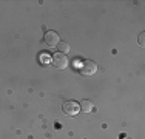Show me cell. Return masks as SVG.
Listing matches in <instances>:
<instances>
[{
    "instance_id": "277c9868",
    "label": "cell",
    "mask_w": 145,
    "mask_h": 139,
    "mask_svg": "<svg viewBox=\"0 0 145 139\" xmlns=\"http://www.w3.org/2000/svg\"><path fill=\"white\" fill-rule=\"evenodd\" d=\"M43 40L50 48H53V47H57V43L60 42V37H59V34L56 33V31H46Z\"/></svg>"
},
{
    "instance_id": "8992f818",
    "label": "cell",
    "mask_w": 145,
    "mask_h": 139,
    "mask_svg": "<svg viewBox=\"0 0 145 139\" xmlns=\"http://www.w3.org/2000/svg\"><path fill=\"white\" fill-rule=\"evenodd\" d=\"M57 50H59V53L67 54V53H70V45H68L67 42H59V43H57Z\"/></svg>"
},
{
    "instance_id": "52a82bcc",
    "label": "cell",
    "mask_w": 145,
    "mask_h": 139,
    "mask_svg": "<svg viewBox=\"0 0 145 139\" xmlns=\"http://www.w3.org/2000/svg\"><path fill=\"white\" fill-rule=\"evenodd\" d=\"M144 37H145V34L142 33V34L139 36V43H140V45H144V43H145V42H144Z\"/></svg>"
},
{
    "instance_id": "5b68a950",
    "label": "cell",
    "mask_w": 145,
    "mask_h": 139,
    "mask_svg": "<svg viewBox=\"0 0 145 139\" xmlns=\"http://www.w3.org/2000/svg\"><path fill=\"white\" fill-rule=\"evenodd\" d=\"M79 107H80L82 113H89V111L93 110V102L88 100V99H85V100H82V102L79 104Z\"/></svg>"
},
{
    "instance_id": "6da1fadb",
    "label": "cell",
    "mask_w": 145,
    "mask_h": 139,
    "mask_svg": "<svg viewBox=\"0 0 145 139\" xmlns=\"http://www.w3.org/2000/svg\"><path fill=\"white\" fill-rule=\"evenodd\" d=\"M79 71H80L82 76H87L88 77V76H93V74L97 73V65L93 60H85V62H82V65L79 67Z\"/></svg>"
},
{
    "instance_id": "3957f363",
    "label": "cell",
    "mask_w": 145,
    "mask_h": 139,
    "mask_svg": "<svg viewBox=\"0 0 145 139\" xmlns=\"http://www.w3.org/2000/svg\"><path fill=\"white\" fill-rule=\"evenodd\" d=\"M53 65L57 70H65L68 67V57L67 54H62V53H56L53 56Z\"/></svg>"
},
{
    "instance_id": "7a4b0ae2",
    "label": "cell",
    "mask_w": 145,
    "mask_h": 139,
    "mask_svg": "<svg viewBox=\"0 0 145 139\" xmlns=\"http://www.w3.org/2000/svg\"><path fill=\"white\" fill-rule=\"evenodd\" d=\"M62 110H63V113L67 114V116H76V114H79V111H80V107H79V104L74 102V100H67V102L62 105Z\"/></svg>"
}]
</instances>
